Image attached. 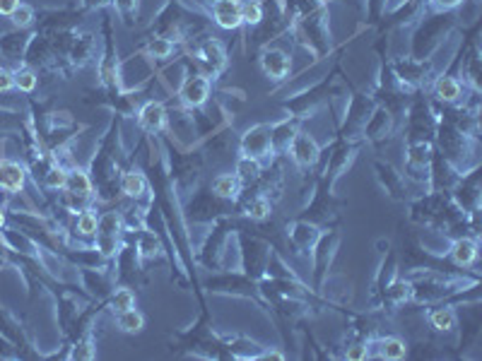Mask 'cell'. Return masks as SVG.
<instances>
[{
    "label": "cell",
    "instance_id": "obj_1",
    "mask_svg": "<svg viewBox=\"0 0 482 361\" xmlns=\"http://www.w3.org/2000/svg\"><path fill=\"white\" fill-rule=\"evenodd\" d=\"M241 154H249L256 159H265L273 154V142H270V126L258 123V126L249 128L241 135Z\"/></svg>",
    "mask_w": 482,
    "mask_h": 361
},
{
    "label": "cell",
    "instance_id": "obj_2",
    "mask_svg": "<svg viewBox=\"0 0 482 361\" xmlns=\"http://www.w3.org/2000/svg\"><path fill=\"white\" fill-rule=\"evenodd\" d=\"M178 96L188 108H201L210 99V80L205 75H188L178 90Z\"/></svg>",
    "mask_w": 482,
    "mask_h": 361
},
{
    "label": "cell",
    "instance_id": "obj_3",
    "mask_svg": "<svg viewBox=\"0 0 482 361\" xmlns=\"http://www.w3.org/2000/svg\"><path fill=\"white\" fill-rule=\"evenodd\" d=\"M290 152H292V159L299 164L301 169H309L319 162L321 157V147L309 133H297L294 140L290 144Z\"/></svg>",
    "mask_w": 482,
    "mask_h": 361
},
{
    "label": "cell",
    "instance_id": "obj_4",
    "mask_svg": "<svg viewBox=\"0 0 482 361\" xmlns=\"http://www.w3.org/2000/svg\"><path fill=\"white\" fill-rule=\"evenodd\" d=\"M27 185V169L13 159H0V190L17 195Z\"/></svg>",
    "mask_w": 482,
    "mask_h": 361
},
{
    "label": "cell",
    "instance_id": "obj_5",
    "mask_svg": "<svg viewBox=\"0 0 482 361\" xmlns=\"http://www.w3.org/2000/svg\"><path fill=\"white\" fill-rule=\"evenodd\" d=\"M260 68H263V72L268 77H273V80H285L292 70V60L285 51L268 49L260 53Z\"/></svg>",
    "mask_w": 482,
    "mask_h": 361
},
{
    "label": "cell",
    "instance_id": "obj_6",
    "mask_svg": "<svg viewBox=\"0 0 482 361\" xmlns=\"http://www.w3.org/2000/svg\"><path fill=\"white\" fill-rule=\"evenodd\" d=\"M213 8L215 24L222 29H237L241 27V0H217Z\"/></svg>",
    "mask_w": 482,
    "mask_h": 361
},
{
    "label": "cell",
    "instance_id": "obj_7",
    "mask_svg": "<svg viewBox=\"0 0 482 361\" xmlns=\"http://www.w3.org/2000/svg\"><path fill=\"white\" fill-rule=\"evenodd\" d=\"M198 58H201L203 65H208V70L213 75H219V72L227 68V51H224V46L217 39L205 41L201 49H198Z\"/></svg>",
    "mask_w": 482,
    "mask_h": 361
},
{
    "label": "cell",
    "instance_id": "obj_8",
    "mask_svg": "<svg viewBox=\"0 0 482 361\" xmlns=\"http://www.w3.org/2000/svg\"><path fill=\"white\" fill-rule=\"evenodd\" d=\"M138 123L147 133H162L164 126H167V108H164L162 101H147L138 111Z\"/></svg>",
    "mask_w": 482,
    "mask_h": 361
},
{
    "label": "cell",
    "instance_id": "obj_9",
    "mask_svg": "<svg viewBox=\"0 0 482 361\" xmlns=\"http://www.w3.org/2000/svg\"><path fill=\"white\" fill-rule=\"evenodd\" d=\"M396 72L403 87H419L429 77V70L422 60H401V63H396Z\"/></svg>",
    "mask_w": 482,
    "mask_h": 361
},
{
    "label": "cell",
    "instance_id": "obj_10",
    "mask_svg": "<svg viewBox=\"0 0 482 361\" xmlns=\"http://www.w3.org/2000/svg\"><path fill=\"white\" fill-rule=\"evenodd\" d=\"M432 144L424 142V140H415L410 142L408 147V171L415 174V171H427L429 164H432Z\"/></svg>",
    "mask_w": 482,
    "mask_h": 361
},
{
    "label": "cell",
    "instance_id": "obj_11",
    "mask_svg": "<svg viewBox=\"0 0 482 361\" xmlns=\"http://www.w3.org/2000/svg\"><path fill=\"white\" fill-rule=\"evenodd\" d=\"M432 92L439 101H444V104H458L460 96H463V85H460V80H456V77L442 75V77H437Z\"/></svg>",
    "mask_w": 482,
    "mask_h": 361
},
{
    "label": "cell",
    "instance_id": "obj_12",
    "mask_svg": "<svg viewBox=\"0 0 482 361\" xmlns=\"http://www.w3.org/2000/svg\"><path fill=\"white\" fill-rule=\"evenodd\" d=\"M297 133H299V128H297V123L290 121V118L278 123V126H270V142H273V152H287Z\"/></svg>",
    "mask_w": 482,
    "mask_h": 361
},
{
    "label": "cell",
    "instance_id": "obj_13",
    "mask_svg": "<svg viewBox=\"0 0 482 361\" xmlns=\"http://www.w3.org/2000/svg\"><path fill=\"white\" fill-rule=\"evenodd\" d=\"M119 188L126 198H142L147 193V178L142 171L138 169H131V171H123L121 174V180H119Z\"/></svg>",
    "mask_w": 482,
    "mask_h": 361
},
{
    "label": "cell",
    "instance_id": "obj_14",
    "mask_svg": "<svg viewBox=\"0 0 482 361\" xmlns=\"http://www.w3.org/2000/svg\"><path fill=\"white\" fill-rule=\"evenodd\" d=\"M63 190L70 195H75V198L87 200L92 195V178L87 176V171H82V169H70Z\"/></svg>",
    "mask_w": 482,
    "mask_h": 361
},
{
    "label": "cell",
    "instance_id": "obj_15",
    "mask_svg": "<svg viewBox=\"0 0 482 361\" xmlns=\"http://www.w3.org/2000/svg\"><path fill=\"white\" fill-rule=\"evenodd\" d=\"M451 258H454L456 265H473L475 258H478V244H475V239H468V236H463V239L454 241V246H451Z\"/></svg>",
    "mask_w": 482,
    "mask_h": 361
},
{
    "label": "cell",
    "instance_id": "obj_16",
    "mask_svg": "<svg viewBox=\"0 0 482 361\" xmlns=\"http://www.w3.org/2000/svg\"><path fill=\"white\" fill-rule=\"evenodd\" d=\"M374 347H376V352H374V357H381V359H388V361H398L403 359L405 354H408V347H405L403 339L398 337H381L374 342Z\"/></svg>",
    "mask_w": 482,
    "mask_h": 361
},
{
    "label": "cell",
    "instance_id": "obj_17",
    "mask_svg": "<svg viewBox=\"0 0 482 361\" xmlns=\"http://www.w3.org/2000/svg\"><path fill=\"white\" fill-rule=\"evenodd\" d=\"M260 171H263L260 159L249 157V154H241V157L237 159V167H234V174H237V178L241 180V183H251V180H256L260 176Z\"/></svg>",
    "mask_w": 482,
    "mask_h": 361
},
{
    "label": "cell",
    "instance_id": "obj_18",
    "mask_svg": "<svg viewBox=\"0 0 482 361\" xmlns=\"http://www.w3.org/2000/svg\"><path fill=\"white\" fill-rule=\"evenodd\" d=\"M241 190V180L237 178V174H219L217 178L213 180V193L217 195V198H237Z\"/></svg>",
    "mask_w": 482,
    "mask_h": 361
},
{
    "label": "cell",
    "instance_id": "obj_19",
    "mask_svg": "<svg viewBox=\"0 0 482 361\" xmlns=\"http://www.w3.org/2000/svg\"><path fill=\"white\" fill-rule=\"evenodd\" d=\"M391 126H393V118L386 108H376L374 113L372 123H367V137L372 140H379V137H386L391 133Z\"/></svg>",
    "mask_w": 482,
    "mask_h": 361
},
{
    "label": "cell",
    "instance_id": "obj_20",
    "mask_svg": "<svg viewBox=\"0 0 482 361\" xmlns=\"http://www.w3.org/2000/svg\"><path fill=\"white\" fill-rule=\"evenodd\" d=\"M376 171H379V178H381V183L386 185V190L393 195V198H403L405 193V183H403V176L401 174L393 171V167H383V164H376Z\"/></svg>",
    "mask_w": 482,
    "mask_h": 361
},
{
    "label": "cell",
    "instance_id": "obj_21",
    "mask_svg": "<svg viewBox=\"0 0 482 361\" xmlns=\"http://www.w3.org/2000/svg\"><path fill=\"white\" fill-rule=\"evenodd\" d=\"M92 56H94V41H92V36H75L73 46H70V60L75 65H85Z\"/></svg>",
    "mask_w": 482,
    "mask_h": 361
},
{
    "label": "cell",
    "instance_id": "obj_22",
    "mask_svg": "<svg viewBox=\"0 0 482 361\" xmlns=\"http://www.w3.org/2000/svg\"><path fill=\"white\" fill-rule=\"evenodd\" d=\"M292 241H294V246L297 249H301V251H309V249H314V244H316V239H319V229L316 226H309V224H294L292 226Z\"/></svg>",
    "mask_w": 482,
    "mask_h": 361
},
{
    "label": "cell",
    "instance_id": "obj_23",
    "mask_svg": "<svg viewBox=\"0 0 482 361\" xmlns=\"http://www.w3.org/2000/svg\"><path fill=\"white\" fill-rule=\"evenodd\" d=\"M263 3L260 0H241V24H249V27H258L263 22Z\"/></svg>",
    "mask_w": 482,
    "mask_h": 361
},
{
    "label": "cell",
    "instance_id": "obj_24",
    "mask_svg": "<svg viewBox=\"0 0 482 361\" xmlns=\"http://www.w3.org/2000/svg\"><path fill=\"white\" fill-rule=\"evenodd\" d=\"M116 323H119V328L123 333H140V330L145 328V316H142L140 311H135V308H128V311L119 313Z\"/></svg>",
    "mask_w": 482,
    "mask_h": 361
},
{
    "label": "cell",
    "instance_id": "obj_25",
    "mask_svg": "<svg viewBox=\"0 0 482 361\" xmlns=\"http://www.w3.org/2000/svg\"><path fill=\"white\" fill-rule=\"evenodd\" d=\"M65 178H68V169L60 167V164H53V167H49L41 174V180H44V185L49 190H63Z\"/></svg>",
    "mask_w": 482,
    "mask_h": 361
},
{
    "label": "cell",
    "instance_id": "obj_26",
    "mask_svg": "<svg viewBox=\"0 0 482 361\" xmlns=\"http://www.w3.org/2000/svg\"><path fill=\"white\" fill-rule=\"evenodd\" d=\"M429 323H432L434 330H439V333H446V330H451L456 325V313L454 308L444 306V308H434L432 313H429Z\"/></svg>",
    "mask_w": 482,
    "mask_h": 361
},
{
    "label": "cell",
    "instance_id": "obj_27",
    "mask_svg": "<svg viewBox=\"0 0 482 361\" xmlns=\"http://www.w3.org/2000/svg\"><path fill=\"white\" fill-rule=\"evenodd\" d=\"M97 224H99V215L92 212V210H80L78 219H75V229L82 236H94L97 234Z\"/></svg>",
    "mask_w": 482,
    "mask_h": 361
},
{
    "label": "cell",
    "instance_id": "obj_28",
    "mask_svg": "<svg viewBox=\"0 0 482 361\" xmlns=\"http://www.w3.org/2000/svg\"><path fill=\"white\" fill-rule=\"evenodd\" d=\"M273 210V203H270L268 195H256L251 198V203L246 205V212H249L251 219H265Z\"/></svg>",
    "mask_w": 482,
    "mask_h": 361
},
{
    "label": "cell",
    "instance_id": "obj_29",
    "mask_svg": "<svg viewBox=\"0 0 482 361\" xmlns=\"http://www.w3.org/2000/svg\"><path fill=\"white\" fill-rule=\"evenodd\" d=\"M147 53H150L152 58H157V60L169 58V56L174 53V41L164 39V36H157V39H152L150 44H147Z\"/></svg>",
    "mask_w": 482,
    "mask_h": 361
},
{
    "label": "cell",
    "instance_id": "obj_30",
    "mask_svg": "<svg viewBox=\"0 0 482 361\" xmlns=\"http://www.w3.org/2000/svg\"><path fill=\"white\" fill-rule=\"evenodd\" d=\"M37 75H34V70L29 68H22L15 72V87H17L19 92H24V94H29V92L37 90Z\"/></svg>",
    "mask_w": 482,
    "mask_h": 361
},
{
    "label": "cell",
    "instance_id": "obj_31",
    "mask_svg": "<svg viewBox=\"0 0 482 361\" xmlns=\"http://www.w3.org/2000/svg\"><path fill=\"white\" fill-rule=\"evenodd\" d=\"M10 19H13V24L17 29H27L29 24L34 22V8H32V5H27V3H19V8L10 15Z\"/></svg>",
    "mask_w": 482,
    "mask_h": 361
},
{
    "label": "cell",
    "instance_id": "obj_32",
    "mask_svg": "<svg viewBox=\"0 0 482 361\" xmlns=\"http://www.w3.org/2000/svg\"><path fill=\"white\" fill-rule=\"evenodd\" d=\"M111 306H114L116 313L128 311V308L135 306V294L131 289H116L114 296H111Z\"/></svg>",
    "mask_w": 482,
    "mask_h": 361
},
{
    "label": "cell",
    "instance_id": "obj_33",
    "mask_svg": "<svg viewBox=\"0 0 482 361\" xmlns=\"http://www.w3.org/2000/svg\"><path fill=\"white\" fill-rule=\"evenodd\" d=\"M70 357H75V359H92V357H94V349H92V339L90 337L82 339V342L78 344V349H75Z\"/></svg>",
    "mask_w": 482,
    "mask_h": 361
},
{
    "label": "cell",
    "instance_id": "obj_34",
    "mask_svg": "<svg viewBox=\"0 0 482 361\" xmlns=\"http://www.w3.org/2000/svg\"><path fill=\"white\" fill-rule=\"evenodd\" d=\"M388 296L396 299V301H403V299L410 296V285H405V282H398V285H393L391 289H388Z\"/></svg>",
    "mask_w": 482,
    "mask_h": 361
},
{
    "label": "cell",
    "instance_id": "obj_35",
    "mask_svg": "<svg viewBox=\"0 0 482 361\" xmlns=\"http://www.w3.org/2000/svg\"><path fill=\"white\" fill-rule=\"evenodd\" d=\"M460 3H463V0H429V5H432L434 10H439V12H451V10H456Z\"/></svg>",
    "mask_w": 482,
    "mask_h": 361
},
{
    "label": "cell",
    "instance_id": "obj_36",
    "mask_svg": "<svg viewBox=\"0 0 482 361\" xmlns=\"http://www.w3.org/2000/svg\"><path fill=\"white\" fill-rule=\"evenodd\" d=\"M15 87V72L0 68V92H10Z\"/></svg>",
    "mask_w": 482,
    "mask_h": 361
},
{
    "label": "cell",
    "instance_id": "obj_37",
    "mask_svg": "<svg viewBox=\"0 0 482 361\" xmlns=\"http://www.w3.org/2000/svg\"><path fill=\"white\" fill-rule=\"evenodd\" d=\"M19 3H22V0H0V15H3V17H10V15L19 8Z\"/></svg>",
    "mask_w": 482,
    "mask_h": 361
},
{
    "label": "cell",
    "instance_id": "obj_38",
    "mask_svg": "<svg viewBox=\"0 0 482 361\" xmlns=\"http://www.w3.org/2000/svg\"><path fill=\"white\" fill-rule=\"evenodd\" d=\"M367 357H369V352H367V347H362V344H357V347L347 349V359H352V361L367 359Z\"/></svg>",
    "mask_w": 482,
    "mask_h": 361
},
{
    "label": "cell",
    "instance_id": "obj_39",
    "mask_svg": "<svg viewBox=\"0 0 482 361\" xmlns=\"http://www.w3.org/2000/svg\"><path fill=\"white\" fill-rule=\"evenodd\" d=\"M265 359H282V354L280 352H268V354H265Z\"/></svg>",
    "mask_w": 482,
    "mask_h": 361
},
{
    "label": "cell",
    "instance_id": "obj_40",
    "mask_svg": "<svg viewBox=\"0 0 482 361\" xmlns=\"http://www.w3.org/2000/svg\"><path fill=\"white\" fill-rule=\"evenodd\" d=\"M109 0H87V5H106Z\"/></svg>",
    "mask_w": 482,
    "mask_h": 361
},
{
    "label": "cell",
    "instance_id": "obj_41",
    "mask_svg": "<svg viewBox=\"0 0 482 361\" xmlns=\"http://www.w3.org/2000/svg\"><path fill=\"white\" fill-rule=\"evenodd\" d=\"M3 226H5V210L0 208V229H3Z\"/></svg>",
    "mask_w": 482,
    "mask_h": 361
},
{
    "label": "cell",
    "instance_id": "obj_42",
    "mask_svg": "<svg viewBox=\"0 0 482 361\" xmlns=\"http://www.w3.org/2000/svg\"><path fill=\"white\" fill-rule=\"evenodd\" d=\"M203 3H208V5H215V3H217V0H203Z\"/></svg>",
    "mask_w": 482,
    "mask_h": 361
}]
</instances>
